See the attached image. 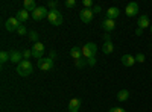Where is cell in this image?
<instances>
[{
    "label": "cell",
    "mask_w": 152,
    "mask_h": 112,
    "mask_svg": "<svg viewBox=\"0 0 152 112\" xmlns=\"http://www.w3.org/2000/svg\"><path fill=\"white\" fill-rule=\"evenodd\" d=\"M34 71V67H32V62L31 61H21L20 64L17 65V73L20 74L21 77H28L29 74Z\"/></svg>",
    "instance_id": "obj_1"
},
{
    "label": "cell",
    "mask_w": 152,
    "mask_h": 112,
    "mask_svg": "<svg viewBox=\"0 0 152 112\" xmlns=\"http://www.w3.org/2000/svg\"><path fill=\"white\" fill-rule=\"evenodd\" d=\"M47 20L52 26H61L62 24V15L58 9H50L49 11V15H47Z\"/></svg>",
    "instance_id": "obj_2"
},
{
    "label": "cell",
    "mask_w": 152,
    "mask_h": 112,
    "mask_svg": "<svg viewBox=\"0 0 152 112\" xmlns=\"http://www.w3.org/2000/svg\"><path fill=\"white\" fill-rule=\"evenodd\" d=\"M96 52H97V46L94 43H87L82 47V56L90 59V58H96Z\"/></svg>",
    "instance_id": "obj_3"
},
{
    "label": "cell",
    "mask_w": 152,
    "mask_h": 112,
    "mask_svg": "<svg viewBox=\"0 0 152 112\" xmlns=\"http://www.w3.org/2000/svg\"><path fill=\"white\" fill-rule=\"evenodd\" d=\"M47 15H49V11L46 9V6H38V8L32 12V18H34L35 21H40V20L46 18Z\"/></svg>",
    "instance_id": "obj_4"
},
{
    "label": "cell",
    "mask_w": 152,
    "mask_h": 112,
    "mask_svg": "<svg viewBox=\"0 0 152 112\" xmlns=\"http://www.w3.org/2000/svg\"><path fill=\"white\" fill-rule=\"evenodd\" d=\"M20 27V21L17 20V17H9L5 23V29L8 32H14V30H18Z\"/></svg>",
    "instance_id": "obj_5"
},
{
    "label": "cell",
    "mask_w": 152,
    "mask_h": 112,
    "mask_svg": "<svg viewBox=\"0 0 152 112\" xmlns=\"http://www.w3.org/2000/svg\"><path fill=\"white\" fill-rule=\"evenodd\" d=\"M44 44L43 43H35L34 44V48H32V56L35 58V59H43V55H44Z\"/></svg>",
    "instance_id": "obj_6"
},
{
    "label": "cell",
    "mask_w": 152,
    "mask_h": 112,
    "mask_svg": "<svg viewBox=\"0 0 152 112\" xmlns=\"http://www.w3.org/2000/svg\"><path fill=\"white\" fill-rule=\"evenodd\" d=\"M38 67H40V70H43V71H50L53 68V61L50 58H43V59L38 61Z\"/></svg>",
    "instance_id": "obj_7"
},
{
    "label": "cell",
    "mask_w": 152,
    "mask_h": 112,
    "mask_svg": "<svg viewBox=\"0 0 152 112\" xmlns=\"http://www.w3.org/2000/svg\"><path fill=\"white\" fill-rule=\"evenodd\" d=\"M93 9H82L81 12H79V18L84 21V23H91V20H93Z\"/></svg>",
    "instance_id": "obj_8"
},
{
    "label": "cell",
    "mask_w": 152,
    "mask_h": 112,
    "mask_svg": "<svg viewBox=\"0 0 152 112\" xmlns=\"http://www.w3.org/2000/svg\"><path fill=\"white\" fill-rule=\"evenodd\" d=\"M125 14L128 15V17H135L138 14V5L135 2L129 3V5H126V9H125Z\"/></svg>",
    "instance_id": "obj_9"
},
{
    "label": "cell",
    "mask_w": 152,
    "mask_h": 112,
    "mask_svg": "<svg viewBox=\"0 0 152 112\" xmlns=\"http://www.w3.org/2000/svg\"><path fill=\"white\" fill-rule=\"evenodd\" d=\"M81 100L79 98H72L70 103H69V112H78L81 109Z\"/></svg>",
    "instance_id": "obj_10"
},
{
    "label": "cell",
    "mask_w": 152,
    "mask_h": 112,
    "mask_svg": "<svg viewBox=\"0 0 152 112\" xmlns=\"http://www.w3.org/2000/svg\"><path fill=\"white\" fill-rule=\"evenodd\" d=\"M9 61L18 65L20 62H21V53H20L18 50H15V48H14V50H11V52H9Z\"/></svg>",
    "instance_id": "obj_11"
},
{
    "label": "cell",
    "mask_w": 152,
    "mask_h": 112,
    "mask_svg": "<svg viewBox=\"0 0 152 112\" xmlns=\"http://www.w3.org/2000/svg\"><path fill=\"white\" fill-rule=\"evenodd\" d=\"M119 14H120V11L116 6H111L107 9V18H110V20H116L119 17Z\"/></svg>",
    "instance_id": "obj_12"
},
{
    "label": "cell",
    "mask_w": 152,
    "mask_h": 112,
    "mask_svg": "<svg viewBox=\"0 0 152 112\" xmlns=\"http://www.w3.org/2000/svg\"><path fill=\"white\" fill-rule=\"evenodd\" d=\"M120 61H122V64H123L125 67H132V65L135 64V56H131V55H123Z\"/></svg>",
    "instance_id": "obj_13"
},
{
    "label": "cell",
    "mask_w": 152,
    "mask_h": 112,
    "mask_svg": "<svg viewBox=\"0 0 152 112\" xmlns=\"http://www.w3.org/2000/svg\"><path fill=\"white\" fill-rule=\"evenodd\" d=\"M137 24H138V27H140V29H146V27H151V23H149V17H148V15H140V17H138V21H137Z\"/></svg>",
    "instance_id": "obj_14"
},
{
    "label": "cell",
    "mask_w": 152,
    "mask_h": 112,
    "mask_svg": "<svg viewBox=\"0 0 152 112\" xmlns=\"http://www.w3.org/2000/svg\"><path fill=\"white\" fill-rule=\"evenodd\" d=\"M102 27H104L105 32H111V30H114V27H116V21L110 20V18H105L104 23H102Z\"/></svg>",
    "instance_id": "obj_15"
},
{
    "label": "cell",
    "mask_w": 152,
    "mask_h": 112,
    "mask_svg": "<svg viewBox=\"0 0 152 112\" xmlns=\"http://www.w3.org/2000/svg\"><path fill=\"white\" fill-rule=\"evenodd\" d=\"M37 3H35V0H24L23 2V9H26L28 12H34L37 9Z\"/></svg>",
    "instance_id": "obj_16"
},
{
    "label": "cell",
    "mask_w": 152,
    "mask_h": 112,
    "mask_svg": "<svg viewBox=\"0 0 152 112\" xmlns=\"http://www.w3.org/2000/svg\"><path fill=\"white\" fill-rule=\"evenodd\" d=\"M70 56H72L75 61L82 59V48H81V47H73L72 50H70Z\"/></svg>",
    "instance_id": "obj_17"
},
{
    "label": "cell",
    "mask_w": 152,
    "mask_h": 112,
    "mask_svg": "<svg viewBox=\"0 0 152 112\" xmlns=\"http://www.w3.org/2000/svg\"><path fill=\"white\" fill-rule=\"evenodd\" d=\"M17 20L20 21V23H24V21H26L28 18H29V12L26 11V9H21V11H18L17 12Z\"/></svg>",
    "instance_id": "obj_18"
},
{
    "label": "cell",
    "mask_w": 152,
    "mask_h": 112,
    "mask_svg": "<svg viewBox=\"0 0 152 112\" xmlns=\"http://www.w3.org/2000/svg\"><path fill=\"white\" fill-rule=\"evenodd\" d=\"M129 98V91L128 90H120L117 92V100L119 102H126Z\"/></svg>",
    "instance_id": "obj_19"
},
{
    "label": "cell",
    "mask_w": 152,
    "mask_h": 112,
    "mask_svg": "<svg viewBox=\"0 0 152 112\" xmlns=\"http://www.w3.org/2000/svg\"><path fill=\"white\" fill-rule=\"evenodd\" d=\"M113 50H114V46H113L111 41H110V43H104V46H102V52H104L105 55L113 53Z\"/></svg>",
    "instance_id": "obj_20"
},
{
    "label": "cell",
    "mask_w": 152,
    "mask_h": 112,
    "mask_svg": "<svg viewBox=\"0 0 152 112\" xmlns=\"http://www.w3.org/2000/svg\"><path fill=\"white\" fill-rule=\"evenodd\" d=\"M9 61V52H2L0 53V62H2V64H6V62Z\"/></svg>",
    "instance_id": "obj_21"
},
{
    "label": "cell",
    "mask_w": 152,
    "mask_h": 112,
    "mask_svg": "<svg viewBox=\"0 0 152 112\" xmlns=\"http://www.w3.org/2000/svg\"><path fill=\"white\" fill-rule=\"evenodd\" d=\"M29 40L35 44V43H38V33L35 32V30H32V32H29Z\"/></svg>",
    "instance_id": "obj_22"
},
{
    "label": "cell",
    "mask_w": 152,
    "mask_h": 112,
    "mask_svg": "<svg viewBox=\"0 0 152 112\" xmlns=\"http://www.w3.org/2000/svg\"><path fill=\"white\" fill-rule=\"evenodd\" d=\"M75 65L78 67V68H82V67H85V65H87V62H85V61H82V59H78V61H75Z\"/></svg>",
    "instance_id": "obj_23"
},
{
    "label": "cell",
    "mask_w": 152,
    "mask_h": 112,
    "mask_svg": "<svg viewBox=\"0 0 152 112\" xmlns=\"http://www.w3.org/2000/svg\"><path fill=\"white\" fill-rule=\"evenodd\" d=\"M145 59H146V58H145L143 53H137V55H135V62H142V64H143Z\"/></svg>",
    "instance_id": "obj_24"
},
{
    "label": "cell",
    "mask_w": 152,
    "mask_h": 112,
    "mask_svg": "<svg viewBox=\"0 0 152 112\" xmlns=\"http://www.w3.org/2000/svg\"><path fill=\"white\" fill-rule=\"evenodd\" d=\"M82 5L85 6V9H90L93 6V2H91V0H82Z\"/></svg>",
    "instance_id": "obj_25"
},
{
    "label": "cell",
    "mask_w": 152,
    "mask_h": 112,
    "mask_svg": "<svg viewBox=\"0 0 152 112\" xmlns=\"http://www.w3.org/2000/svg\"><path fill=\"white\" fill-rule=\"evenodd\" d=\"M31 56H32V50H24V52H23V58H24V61H29Z\"/></svg>",
    "instance_id": "obj_26"
},
{
    "label": "cell",
    "mask_w": 152,
    "mask_h": 112,
    "mask_svg": "<svg viewBox=\"0 0 152 112\" xmlns=\"http://www.w3.org/2000/svg\"><path fill=\"white\" fill-rule=\"evenodd\" d=\"M47 6H49L50 9H56V6H58V2H55V0H50V2H47Z\"/></svg>",
    "instance_id": "obj_27"
},
{
    "label": "cell",
    "mask_w": 152,
    "mask_h": 112,
    "mask_svg": "<svg viewBox=\"0 0 152 112\" xmlns=\"http://www.w3.org/2000/svg\"><path fill=\"white\" fill-rule=\"evenodd\" d=\"M76 5V0H67V2H66V6L67 8H73Z\"/></svg>",
    "instance_id": "obj_28"
},
{
    "label": "cell",
    "mask_w": 152,
    "mask_h": 112,
    "mask_svg": "<svg viewBox=\"0 0 152 112\" xmlns=\"http://www.w3.org/2000/svg\"><path fill=\"white\" fill-rule=\"evenodd\" d=\"M17 32H18V35H21V36H23V35H26V27H24V26H20Z\"/></svg>",
    "instance_id": "obj_29"
},
{
    "label": "cell",
    "mask_w": 152,
    "mask_h": 112,
    "mask_svg": "<svg viewBox=\"0 0 152 112\" xmlns=\"http://www.w3.org/2000/svg\"><path fill=\"white\" fill-rule=\"evenodd\" d=\"M87 64H88V65H96V58H90V59H87Z\"/></svg>",
    "instance_id": "obj_30"
},
{
    "label": "cell",
    "mask_w": 152,
    "mask_h": 112,
    "mask_svg": "<svg viewBox=\"0 0 152 112\" xmlns=\"http://www.w3.org/2000/svg\"><path fill=\"white\" fill-rule=\"evenodd\" d=\"M110 112H126L125 109H122V108H111L110 109Z\"/></svg>",
    "instance_id": "obj_31"
},
{
    "label": "cell",
    "mask_w": 152,
    "mask_h": 112,
    "mask_svg": "<svg viewBox=\"0 0 152 112\" xmlns=\"http://www.w3.org/2000/svg\"><path fill=\"white\" fill-rule=\"evenodd\" d=\"M93 12H94V14L100 12V6H99V5H94V8H93Z\"/></svg>",
    "instance_id": "obj_32"
},
{
    "label": "cell",
    "mask_w": 152,
    "mask_h": 112,
    "mask_svg": "<svg viewBox=\"0 0 152 112\" xmlns=\"http://www.w3.org/2000/svg\"><path fill=\"white\" fill-rule=\"evenodd\" d=\"M55 58H56V52H55V50H52V52H50V59L53 61Z\"/></svg>",
    "instance_id": "obj_33"
},
{
    "label": "cell",
    "mask_w": 152,
    "mask_h": 112,
    "mask_svg": "<svg viewBox=\"0 0 152 112\" xmlns=\"http://www.w3.org/2000/svg\"><path fill=\"white\" fill-rule=\"evenodd\" d=\"M142 33H143V29H140V27L135 30V35H142Z\"/></svg>",
    "instance_id": "obj_34"
},
{
    "label": "cell",
    "mask_w": 152,
    "mask_h": 112,
    "mask_svg": "<svg viewBox=\"0 0 152 112\" xmlns=\"http://www.w3.org/2000/svg\"><path fill=\"white\" fill-rule=\"evenodd\" d=\"M149 29H151V33H152V24H151V27H149Z\"/></svg>",
    "instance_id": "obj_35"
}]
</instances>
